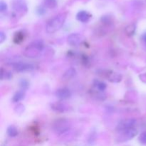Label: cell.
<instances>
[{"mask_svg": "<svg viewBox=\"0 0 146 146\" xmlns=\"http://www.w3.org/2000/svg\"><path fill=\"white\" fill-rule=\"evenodd\" d=\"M66 17L67 14L66 13H61L53 17L47 22L46 26V31L48 34H54L61 29L65 23Z\"/></svg>", "mask_w": 146, "mask_h": 146, "instance_id": "1", "label": "cell"}, {"mask_svg": "<svg viewBox=\"0 0 146 146\" xmlns=\"http://www.w3.org/2000/svg\"><path fill=\"white\" fill-rule=\"evenodd\" d=\"M43 48H44V44L41 41H34L25 48L24 54L28 58H37L40 56Z\"/></svg>", "mask_w": 146, "mask_h": 146, "instance_id": "2", "label": "cell"}, {"mask_svg": "<svg viewBox=\"0 0 146 146\" xmlns=\"http://www.w3.org/2000/svg\"><path fill=\"white\" fill-rule=\"evenodd\" d=\"M71 123L65 118L56 119L52 125V128L55 133L58 134H63L67 132L71 128Z\"/></svg>", "mask_w": 146, "mask_h": 146, "instance_id": "3", "label": "cell"}, {"mask_svg": "<svg viewBox=\"0 0 146 146\" xmlns=\"http://www.w3.org/2000/svg\"><path fill=\"white\" fill-rule=\"evenodd\" d=\"M118 135L116 137V141L118 143H125L135 138L138 134V131L135 128L131 129L125 130V131L118 132Z\"/></svg>", "mask_w": 146, "mask_h": 146, "instance_id": "4", "label": "cell"}, {"mask_svg": "<svg viewBox=\"0 0 146 146\" xmlns=\"http://www.w3.org/2000/svg\"><path fill=\"white\" fill-rule=\"evenodd\" d=\"M12 8L14 12L20 15H24L28 11L25 0H12Z\"/></svg>", "mask_w": 146, "mask_h": 146, "instance_id": "5", "label": "cell"}, {"mask_svg": "<svg viewBox=\"0 0 146 146\" xmlns=\"http://www.w3.org/2000/svg\"><path fill=\"white\" fill-rule=\"evenodd\" d=\"M136 123V120L134 119V118H126V119L122 120L121 121H120L118 125H117L115 129L118 132L131 129V128H135Z\"/></svg>", "mask_w": 146, "mask_h": 146, "instance_id": "6", "label": "cell"}, {"mask_svg": "<svg viewBox=\"0 0 146 146\" xmlns=\"http://www.w3.org/2000/svg\"><path fill=\"white\" fill-rule=\"evenodd\" d=\"M13 68L17 72H26V71H31L35 69V65L30 63L22 62H16L12 64Z\"/></svg>", "mask_w": 146, "mask_h": 146, "instance_id": "7", "label": "cell"}, {"mask_svg": "<svg viewBox=\"0 0 146 146\" xmlns=\"http://www.w3.org/2000/svg\"><path fill=\"white\" fill-rule=\"evenodd\" d=\"M84 40H85V38L84 36L82 34H78V33H73L67 37L68 44L70 46H76L82 44Z\"/></svg>", "mask_w": 146, "mask_h": 146, "instance_id": "8", "label": "cell"}, {"mask_svg": "<svg viewBox=\"0 0 146 146\" xmlns=\"http://www.w3.org/2000/svg\"><path fill=\"white\" fill-rule=\"evenodd\" d=\"M103 73V76L106 78L108 81L112 83H119L122 80V76L115 71H104Z\"/></svg>", "mask_w": 146, "mask_h": 146, "instance_id": "9", "label": "cell"}, {"mask_svg": "<svg viewBox=\"0 0 146 146\" xmlns=\"http://www.w3.org/2000/svg\"><path fill=\"white\" fill-rule=\"evenodd\" d=\"M51 108L53 111L56 113H64L67 112L69 109V106H68V104L63 102V101H58V102L54 103L51 105Z\"/></svg>", "mask_w": 146, "mask_h": 146, "instance_id": "10", "label": "cell"}, {"mask_svg": "<svg viewBox=\"0 0 146 146\" xmlns=\"http://www.w3.org/2000/svg\"><path fill=\"white\" fill-rule=\"evenodd\" d=\"M56 96L60 100H66L71 98V92L68 88H58L56 91Z\"/></svg>", "mask_w": 146, "mask_h": 146, "instance_id": "11", "label": "cell"}, {"mask_svg": "<svg viewBox=\"0 0 146 146\" xmlns=\"http://www.w3.org/2000/svg\"><path fill=\"white\" fill-rule=\"evenodd\" d=\"M91 17V14L86 11H78L76 15V19L78 21L81 22L86 23L88 22Z\"/></svg>", "mask_w": 146, "mask_h": 146, "instance_id": "12", "label": "cell"}, {"mask_svg": "<svg viewBox=\"0 0 146 146\" xmlns=\"http://www.w3.org/2000/svg\"><path fill=\"white\" fill-rule=\"evenodd\" d=\"M25 98V91L24 90H20L17 91L14 95L12 98V101L14 103H19L22 101Z\"/></svg>", "mask_w": 146, "mask_h": 146, "instance_id": "13", "label": "cell"}, {"mask_svg": "<svg viewBox=\"0 0 146 146\" xmlns=\"http://www.w3.org/2000/svg\"><path fill=\"white\" fill-rule=\"evenodd\" d=\"M94 86L95 87V88L98 91H101V92H104L107 88V85L102 81H99V80L96 79L94 81Z\"/></svg>", "mask_w": 146, "mask_h": 146, "instance_id": "14", "label": "cell"}, {"mask_svg": "<svg viewBox=\"0 0 146 146\" xmlns=\"http://www.w3.org/2000/svg\"><path fill=\"white\" fill-rule=\"evenodd\" d=\"M7 132L9 136L11 137V138H14V137L17 136L19 134L18 129L14 125H10V126H9L7 128Z\"/></svg>", "mask_w": 146, "mask_h": 146, "instance_id": "15", "label": "cell"}, {"mask_svg": "<svg viewBox=\"0 0 146 146\" xmlns=\"http://www.w3.org/2000/svg\"><path fill=\"white\" fill-rule=\"evenodd\" d=\"M76 71L75 68H68V69L67 70L65 73H64L63 77H64V79L69 80V79H71V78H72L73 77L76 75Z\"/></svg>", "mask_w": 146, "mask_h": 146, "instance_id": "16", "label": "cell"}, {"mask_svg": "<svg viewBox=\"0 0 146 146\" xmlns=\"http://www.w3.org/2000/svg\"><path fill=\"white\" fill-rule=\"evenodd\" d=\"M24 39V34L23 31H18L14 36V41L16 44H19Z\"/></svg>", "mask_w": 146, "mask_h": 146, "instance_id": "17", "label": "cell"}, {"mask_svg": "<svg viewBox=\"0 0 146 146\" xmlns=\"http://www.w3.org/2000/svg\"><path fill=\"white\" fill-rule=\"evenodd\" d=\"M135 29L136 28H135V24H129V25L127 26V27H125V33H126L127 35L129 36H133L134 34H135Z\"/></svg>", "mask_w": 146, "mask_h": 146, "instance_id": "18", "label": "cell"}, {"mask_svg": "<svg viewBox=\"0 0 146 146\" xmlns=\"http://www.w3.org/2000/svg\"><path fill=\"white\" fill-rule=\"evenodd\" d=\"M44 7L48 9H54L57 6L56 0H44Z\"/></svg>", "mask_w": 146, "mask_h": 146, "instance_id": "19", "label": "cell"}, {"mask_svg": "<svg viewBox=\"0 0 146 146\" xmlns=\"http://www.w3.org/2000/svg\"><path fill=\"white\" fill-rule=\"evenodd\" d=\"M12 77V74L9 72V71H7L6 70H4V68H1V79L4 80V79H10V78Z\"/></svg>", "mask_w": 146, "mask_h": 146, "instance_id": "20", "label": "cell"}, {"mask_svg": "<svg viewBox=\"0 0 146 146\" xmlns=\"http://www.w3.org/2000/svg\"><path fill=\"white\" fill-rule=\"evenodd\" d=\"M101 21L104 24H106V25H109L111 24L112 21H111V19L109 16H104V17L101 18Z\"/></svg>", "mask_w": 146, "mask_h": 146, "instance_id": "21", "label": "cell"}, {"mask_svg": "<svg viewBox=\"0 0 146 146\" xmlns=\"http://www.w3.org/2000/svg\"><path fill=\"white\" fill-rule=\"evenodd\" d=\"M29 86V82L27 81V80L23 79L21 80V82H20V86H21V89L24 90V91L28 88Z\"/></svg>", "mask_w": 146, "mask_h": 146, "instance_id": "22", "label": "cell"}, {"mask_svg": "<svg viewBox=\"0 0 146 146\" xmlns=\"http://www.w3.org/2000/svg\"><path fill=\"white\" fill-rule=\"evenodd\" d=\"M139 141L141 143L145 145L146 144V131L145 132L142 133L139 136Z\"/></svg>", "mask_w": 146, "mask_h": 146, "instance_id": "23", "label": "cell"}, {"mask_svg": "<svg viewBox=\"0 0 146 146\" xmlns=\"http://www.w3.org/2000/svg\"><path fill=\"white\" fill-rule=\"evenodd\" d=\"M24 111V106L22 104H19L15 107V112L17 113H21Z\"/></svg>", "mask_w": 146, "mask_h": 146, "instance_id": "24", "label": "cell"}, {"mask_svg": "<svg viewBox=\"0 0 146 146\" xmlns=\"http://www.w3.org/2000/svg\"><path fill=\"white\" fill-rule=\"evenodd\" d=\"M7 10V5L4 1H0V11L1 12H4Z\"/></svg>", "mask_w": 146, "mask_h": 146, "instance_id": "25", "label": "cell"}, {"mask_svg": "<svg viewBox=\"0 0 146 146\" xmlns=\"http://www.w3.org/2000/svg\"><path fill=\"white\" fill-rule=\"evenodd\" d=\"M6 40V35L3 31L0 32V44H2Z\"/></svg>", "mask_w": 146, "mask_h": 146, "instance_id": "26", "label": "cell"}, {"mask_svg": "<svg viewBox=\"0 0 146 146\" xmlns=\"http://www.w3.org/2000/svg\"><path fill=\"white\" fill-rule=\"evenodd\" d=\"M37 13H38L39 15H43V14L45 13V9L42 7H40L37 9Z\"/></svg>", "mask_w": 146, "mask_h": 146, "instance_id": "27", "label": "cell"}, {"mask_svg": "<svg viewBox=\"0 0 146 146\" xmlns=\"http://www.w3.org/2000/svg\"><path fill=\"white\" fill-rule=\"evenodd\" d=\"M142 38H143V41L145 42V45H146V33L143 34V35L142 36Z\"/></svg>", "mask_w": 146, "mask_h": 146, "instance_id": "28", "label": "cell"}]
</instances>
